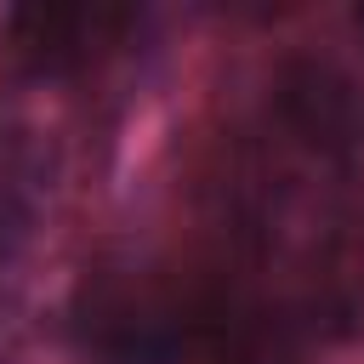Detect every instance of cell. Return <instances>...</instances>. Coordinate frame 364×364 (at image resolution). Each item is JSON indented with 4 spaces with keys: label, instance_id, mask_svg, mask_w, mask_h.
I'll return each instance as SVG.
<instances>
[{
    "label": "cell",
    "instance_id": "obj_1",
    "mask_svg": "<svg viewBox=\"0 0 364 364\" xmlns=\"http://www.w3.org/2000/svg\"><path fill=\"white\" fill-rule=\"evenodd\" d=\"M142 11H97V6H28L0 17V63L17 80H74L102 57L125 51L142 34Z\"/></svg>",
    "mask_w": 364,
    "mask_h": 364
},
{
    "label": "cell",
    "instance_id": "obj_2",
    "mask_svg": "<svg viewBox=\"0 0 364 364\" xmlns=\"http://www.w3.org/2000/svg\"><path fill=\"white\" fill-rule=\"evenodd\" d=\"M51 176H57V154L34 125L0 119V324L11 313V279L17 262L28 256L46 199H51Z\"/></svg>",
    "mask_w": 364,
    "mask_h": 364
}]
</instances>
